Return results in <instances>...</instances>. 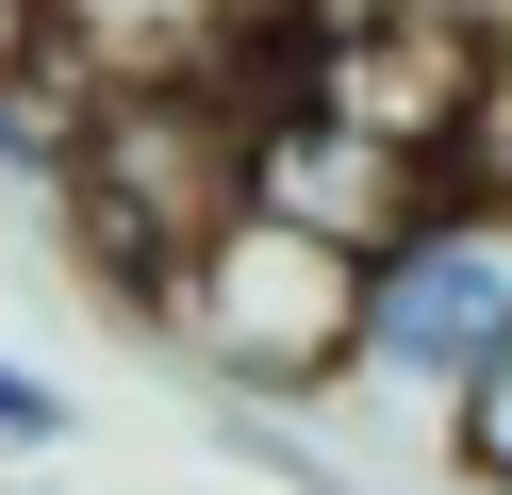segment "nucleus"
I'll list each match as a JSON object with an SVG mask.
<instances>
[{
	"label": "nucleus",
	"instance_id": "nucleus-1",
	"mask_svg": "<svg viewBox=\"0 0 512 495\" xmlns=\"http://www.w3.org/2000/svg\"><path fill=\"white\" fill-rule=\"evenodd\" d=\"M50 198L83 215L100 281L133 297V314H166V281L248 215V116L199 99V83H166V99H83L67 182H50Z\"/></svg>",
	"mask_w": 512,
	"mask_h": 495
},
{
	"label": "nucleus",
	"instance_id": "nucleus-2",
	"mask_svg": "<svg viewBox=\"0 0 512 495\" xmlns=\"http://www.w3.org/2000/svg\"><path fill=\"white\" fill-rule=\"evenodd\" d=\"M166 330L215 363V380L314 396V380H347V347H364V264L314 248V231H281V215H232V231L166 281Z\"/></svg>",
	"mask_w": 512,
	"mask_h": 495
},
{
	"label": "nucleus",
	"instance_id": "nucleus-3",
	"mask_svg": "<svg viewBox=\"0 0 512 495\" xmlns=\"http://www.w3.org/2000/svg\"><path fill=\"white\" fill-rule=\"evenodd\" d=\"M496 347H512V198H430L413 231L364 248V347H347V380L463 396Z\"/></svg>",
	"mask_w": 512,
	"mask_h": 495
},
{
	"label": "nucleus",
	"instance_id": "nucleus-4",
	"mask_svg": "<svg viewBox=\"0 0 512 495\" xmlns=\"http://www.w3.org/2000/svg\"><path fill=\"white\" fill-rule=\"evenodd\" d=\"M446 462H463V479H479V495H512V347H496V363H479V380H463V396H446Z\"/></svg>",
	"mask_w": 512,
	"mask_h": 495
},
{
	"label": "nucleus",
	"instance_id": "nucleus-5",
	"mask_svg": "<svg viewBox=\"0 0 512 495\" xmlns=\"http://www.w3.org/2000/svg\"><path fill=\"white\" fill-rule=\"evenodd\" d=\"M0 446H67V380H34V363H0Z\"/></svg>",
	"mask_w": 512,
	"mask_h": 495
}]
</instances>
